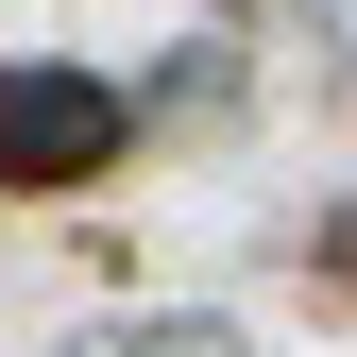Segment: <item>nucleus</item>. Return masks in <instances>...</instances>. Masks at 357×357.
I'll return each instance as SVG.
<instances>
[{
  "label": "nucleus",
  "mask_w": 357,
  "mask_h": 357,
  "mask_svg": "<svg viewBox=\"0 0 357 357\" xmlns=\"http://www.w3.org/2000/svg\"><path fill=\"white\" fill-rule=\"evenodd\" d=\"M68 357H238V324H85Z\"/></svg>",
  "instance_id": "2"
},
{
  "label": "nucleus",
  "mask_w": 357,
  "mask_h": 357,
  "mask_svg": "<svg viewBox=\"0 0 357 357\" xmlns=\"http://www.w3.org/2000/svg\"><path fill=\"white\" fill-rule=\"evenodd\" d=\"M119 137H137V102H119L102 68H0V188H102Z\"/></svg>",
  "instance_id": "1"
}]
</instances>
